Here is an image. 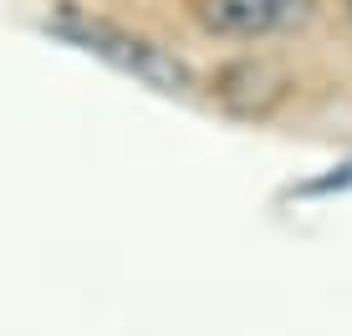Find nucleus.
<instances>
[{
	"mask_svg": "<svg viewBox=\"0 0 352 336\" xmlns=\"http://www.w3.org/2000/svg\"><path fill=\"white\" fill-rule=\"evenodd\" d=\"M56 31L72 36L77 46H87V51L107 56L113 67H123V71H133V77H143L148 87H159V92H184V87H189V71L179 67L168 51H159L153 41H143V36H128V31L107 26V21H77V16L56 21Z\"/></svg>",
	"mask_w": 352,
	"mask_h": 336,
	"instance_id": "f257e3e1",
	"label": "nucleus"
},
{
	"mask_svg": "<svg viewBox=\"0 0 352 336\" xmlns=\"http://www.w3.org/2000/svg\"><path fill=\"white\" fill-rule=\"evenodd\" d=\"M194 16L214 36H276L311 21V0H194Z\"/></svg>",
	"mask_w": 352,
	"mask_h": 336,
	"instance_id": "f03ea898",
	"label": "nucleus"
},
{
	"mask_svg": "<svg viewBox=\"0 0 352 336\" xmlns=\"http://www.w3.org/2000/svg\"><path fill=\"white\" fill-rule=\"evenodd\" d=\"M347 16H352V0H347Z\"/></svg>",
	"mask_w": 352,
	"mask_h": 336,
	"instance_id": "7ed1b4c3",
	"label": "nucleus"
}]
</instances>
